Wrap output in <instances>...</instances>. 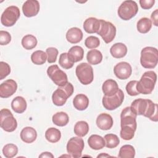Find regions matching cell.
Here are the masks:
<instances>
[{"label": "cell", "instance_id": "6da1fadb", "mask_svg": "<svg viewBox=\"0 0 158 158\" xmlns=\"http://www.w3.org/2000/svg\"><path fill=\"white\" fill-rule=\"evenodd\" d=\"M136 115L131 110L130 107H125L120 114V137L124 140L133 138L136 130Z\"/></svg>", "mask_w": 158, "mask_h": 158}, {"label": "cell", "instance_id": "7a4b0ae2", "mask_svg": "<svg viewBox=\"0 0 158 158\" xmlns=\"http://www.w3.org/2000/svg\"><path fill=\"white\" fill-rule=\"evenodd\" d=\"M130 108L136 115H143L154 122L158 120L157 104L150 99H136L131 102Z\"/></svg>", "mask_w": 158, "mask_h": 158}, {"label": "cell", "instance_id": "3957f363", "mask_svg": "<svg viewBox=\"0 0 158 158\" xmlns=\"http://www.w3.org/2000/svg\"><path fill=\"white\" fill-rule=\"evenodd\" d=\"M157 81V75L155 72L149 70L144 72L136 85L139 93L149 94L153 91Z\"/></svg>", "mask_w": 158, "mask_h": 158}, {"label": "cell", "instance_id": "277c9868", "mask_svg": "<svg viewBox=\"0 0 158 158\" xmlns=\"http://www.w3.org/2000/svg\"><path fill=\"white\" fill-rule=\"evenodd\" d=\"M158 62V51L156 48L148 46L141 51L140 63L145 69H153Z\"/></svg>", "mask_w": 158, "mask_h": 158}, {"label": "cell", "instance_id": "5b68a950", "mask_svg": "<svg viewBox=\"0 0 158 158\" xmlns=\"http://www.w3.org/2000/svg\"><path fill=\"white\" fill-rule=\"evenodd\" d=\"M74 88L72 84L67 82L62 86H59L52 95V101L54 105L62 106L64 105L68 99L73 93Z\"/></svg>", "mask_w": 158, "mask_h": 158}, {"label": "cell", "instance_id": "8992f818", "mask_svg": "<svg viewBox=\"0 0 158 158\" xmlns=\"http://www.w3.org/2000/svg\"><path fill=\"white\" fill-rule=\"evenodd\" d=\"M138 11L137 3L134 1L128 0L123 1L119 6L117 13L120 19L123 20H129L135 17Z\"/></svg>", "mask_w": 158, "mask_h": 158}, {"label": "cell", "instance_id": "52a82bcc", "mask_svg": "<svg viewBox=\"0 0 158 158\" xmlns=\"http://www.w3.org/2000/svg\"><path fill=\"white\" fill-rule=\"evenodd\" d=\"M75 73L80 83L84 85L90 84L93 80V69L91 65L88 63L83 62L78 65L75 69Z\"/></svg>", "mask_w": 158, "mask_h": 158}, {"label": "cell", "instance_id": "ba28073f", "mask_svg": "<svg viewBox=\"0 0 158 158\" xmlns=\"http://www.w3.org/2000/svg\"><path fill=\"white\" fill-rule=\"evenodd\" d=\"M20 12L18 7L10 6L7 7L1 17V23L5 27H12L20 17Z\"/></svg>", "mask_w": 158, "mask_h": 158}, {"label": "cell", "instance_id": "9c48e42d", "mask_svg": "<svg viewBox=\"0 0 158 158\" xmlns=\"http://www.w3.org/2000/svg\"><path fill=\"white\" fill-rule=\"evenodd\" d=\"M100 28L97 34L101 36L106 43H110L115 37L116 28L110 22L100 19Z\"/></svg>", "mask_w": 158, "mask_h": 158}, {"label": "cell", "instance_id": "30bf717a", "mask_svg": "<svg viewBox=\"0 0 158 158\" xmlns=\"http://www.w3.org/2000/svg\"><path fill=\"white\" fill-rule=\"evenodd\" d=\"M1 128L7 132L14 131L17 127V122L12 112L7 109H2L0 112Z\"/></svg>", "mask_w": 158, "mask_h": 158}, {"label": "cell", "instance_id": "8fae6325", "mask_svg": "<svg viewBox=\"0 0 158 158\" xmlns=\"http://www.w3.org/2000/svg\"><path fill=\"white\" fill-rule=\"evenodd\" d=\"M124 99V93L122 89H118V91L111 96H104L102 98V105L105 109L109 110H115L121 106Z\"/></svg>", "mask_w": 158, "mask_h": 158}, {"label": "cell", "instance_id": "7c38bea8", "mask_svg": "<svg viewBox=\"0 0 158 158\" xmlns=\"http://www.w3.org/2000/svg\"><path fill=\"white\" fill-rule=\"evenodd\" d=\"M47 73L51 80L59 86H62L68 82L66 73L60 70L57 65L49 66L47 69Z\"/></svg>", "mask_w": 158, "mask_h": 158}, {"label": "cell", "instance_id": "4fadbf2b", "mask_svg": "<svg viewBox=\"0 0 158 158\" xmlns=\"http://www.w3.org/2000/svg\"><path fill=\"white\" fill-rule=\"evenodd\" d=\"M84 141L82 138L78 137L71 138L67 144V151L73 157H80L84 148Z\"/></svg>", "mask_w": 158, "mask_h": 158}, {"label": "cell", "instance_id": "5bb4252c", "mask_svg": "<svg viewBox=\"0 0 158 158\" xmlns=\"http://www.w3.org/2000/svg\"><path fill=\"white\" fill-rule=\"evenodd\" d=\"M114 72L118 79L126 80L131 76L132 68L129 63L127 62H120L114 66Z\"/></svg>", "mask_w": 158, "mask_h": 158}, {"label": "cell", "instance_id": "9a60e30c", "mask_svg": "<svg viewBox=\"0 0 158 158\" xmlns=\"http://www.w3.org/2000/svg\"><path fill=\"white\" fill-rule=\"evenodd\" d=\"M17 84L12 79H9L2 82L0 85V97L7 98L12 96L17 91Z\"/></svg>", "mask_w": 158, "mask_h": 158}, {"label": "cell", "instance_id": "2e32d148", "mask_svg": "<svg viewBox=\"0 0 158 158\" xmlns=\"http://www.w3.org/2000/svg\"><path fill=\"white\" fill-rule=\"evenodd\" d=\"M22 11L27 17L36 15L40 11V3L36 0L26 1L22 6Z\"/></svg>", "mask_w": 158, "mask_h": 158}, {"label": "cell", "instance_id": "e0dca14e", "mask_svg": "<svg viewBox=\"0 0 158 158\" xmlns=\"http://www.w3.org/2000/svg\"><path fill=\"white\" fill-rule=\"evenodd\" d=\"M96 123L99 129L108 130L112 128L114 122L110 115L107 113H101L97 117Z\"/></svg>", "mask_w": 158, "mask_h": 158}, {"label": "cell", "instance_id": "ac0fdd59", "mask_svg": "<svg viewBox=\"0 0 158 158\" xmlns=\"http://www.w3.org/2000/svg\"><path fill=\"white\" fill-rule=\"evenodd\" d=\"M100 19L89 17L83 23V29L88 33H97L100 28Z\"/></svg>", "mask_w": 158, "mask_h": 158}, {"label": "cell", "instance_id": "d6986e66", "mask_svg": "<svg viewBox=\"0 0 158 158\" xmlns=\"http://www.w3.org/2000/svg\"><path fill=\"white\" fill-rule=\"evenodd\" d=\"M119 88L117 83L112 79L106 80L102 86V90L104 96H111L115 94L118 90Z\"/></svg>", "mask_w": 158, "mask_h": 158}, {"label": "cell", "instance_id": "ffe728a7", "mask_svg": "<svg viewBox=\"0 0 158 158\" xmlns=\"http://www.w3.org/2000/svg\"><path fill=\"white\" fill-rule=\"evenodd\" d=\"M37 137V132L35 128L31 127L23 128L20 132L21 139L26 143H31L35 141Z\"/></svg>", "mask_w": 158, "mask_h": 158}, {"label": "cell", "instance_id": "44dd1931", "mask_svg": "<svg viewBox=\"0 0 158 158\" xmlns=\"http://www.w3.org/2000/svg\"><path fill=\"white\" fill-rule=\"evenodd\" d=\"M83 38L82 31L77 27H72L68 30L66 33L67 40L72 43L76 44L79 43Z\"/></svg>", "mask_w": 158, "mask_h": 158}, {"label": "cell", "instance_id": "7402d4cb", "mask_svg": "<svg viewBox=\"0 0 158 158\" xmlns=\"http://www.w3.org/2000/svg\"><path fill=\"white\" fill-rule=\"evenodd\" d=\"M110 52L114 58H122L125 57L127 53V47L123 43H117L111 46Z\"/></svg>", "mask_w": 158, "mask_h": 158}, {"label": "cell", "instance_id": "603a6c76", "mask_svg": "<svg viewBox=\"0 0 158 158\" xmlns=\"http://www.w3.org/2000/svg\"><path fill=\"white\" fill-rule=\"evenodd\" d=\"M73 104L77 110H84L88 107L89 99L84 94H78L74 98Z\"/></svg>", "mask_w": 158, "mask_h": 158}, {"label": "cell", "instance_id": "cb8c5ba5", "mask_svg": "<svg viewBox=\"0 0 158 158\" xmlns=\"http://www.w3.org/2000/svg\"><path fill=\"white\" fill-rule=\"evenodd\" d=\"M88 143L89 146L94 150L101 149L105 146L104 138L98 135H91L88 139Z\"/></svg>", "mask_w": 158, "mask_h": 158}, {"label": "cell", "instance_id": "d4e9b609", "mask_svg": "<svg viewBox=\"0 0 158 158\" xmlns=\"http://www.w3.org/2000/svg\"><path fill=\"white\" fill-rule=\"evenodd\" d=\"M27 101L22 96L15 97L11 102V107L12 110L18 114H22L27 109Z\"/></svg>", "mask_w": 158, "mask_h": 158}, {"label": "cell", "instance_id": "484cf974", "mask_svg": "<svg viewBox=\"0 0 158 158\" xmlns=\"http://www.w3.org/2000/svg\"><path fill=\"white\" fill-rule=\"evenodd\" d=\"M86 59L89 64L97 65L102 60V53L97 49H91L87 52Z\"/></svg>", "mask_w": 158, "mask_h": 158}, {"label": "cell", "instance_id": "4316f807", "mask_svg": "<svg viewBox=\"0 0 158 158\" xmlns=\"http://www.w3.org/2000/svg\"><path fill=\"white\" fill-rule=\"evenodd\" d=\"M52 120L56 125L64 127L69 123V117L67 113L64 112H58L53 115Z\"/></svg>", "mask_w": 158, "mask_h": 158}, {"label": "cell", "instance_id": "83f0119b", "mask_svg": "<svg viewBox=\"0 0 158 158\" xmlns=\"http://www.w3.org/2000/svg\"><path fill=\"white\" fill-rule=\"evenodd\" d=\"M68 54L74 62H77L83 59L84 50L81 46H74L69 50Z\"/></svg>", "mask_w": 158, "mask_h": 158}, {"label": "cell", "instance_id": "f1b7e54d", "mask_svg": "<svg viewBox=\"0 0 158 158\" xmlns=\"http://www.w3.org/2000/svg\"><path fill=\"white\" fill-rule=\"evenodd\" d=\"M45 138L49 142L55 143L60 140L61 138V133L59 130L51 127L46 131Z\"/></svg>", "mask_w": 158, "mask_h": 158}, {"label": "cell", "instance_id": "f546056e", "mask_svg": "<svg viewBox=\"0 0 158 158\" xmlns=\"http://www.w3.org/2000/svg\"><path fill=\"white\" fill-rule=\"evenodd\" d=\"M89 131L88 123L85 121H78L74 126V133L80 137L86 136Z\"/></svg>", "mask_w": 158, "mask_h": 158}, {"label": "cell", "instance_id": "4dcf8cb0", "mask_svg": "<svg viewBox=\"0 0 158 158\" xmlns=\"http://www.w3.org/2000/svg\"><path fill=\"white\" fill-rule=\"evenodd\" d=\"M152 27L151 20L147 17H143L140 19L138 22L136 28L138 31L141 33H146L150 31Z\"/></svg>", "mask_w": 158, "mask_h": 158}, {"label": "cell", "instance_id": "1f68e13d", "mask_svg": "<svg viewBox=\"0 0 158 158\" xmlns=\"http://www.w3.org/2000/svg\"><path fill=\"white\" fill-rule=\"evenodd\" d=\"M22 45L27 50H30L35 48L37 44L36 38L32 35H27L22 39Z\"/></svg>", "mask_w": 158, "mask_h": 158}, {"label": "cell", "instance_id": "d6a6232c", "mask_svg": "<svg viewBox=\"0 0 158 158\" xmlns=\"http://www.w3.org/2000/svg\"><path fill=\"white\" fill-rule=\"evenodd\" d=\"M135 156V150L133 146L130 144H125L120 148L118 157L120 158H133Z\"/></svg>", "mask_w": 158, "mask_h": 158}, {"label": "cell", "instance_id": "836d02e7", "mask_svg": "<svg viewBox=\"0 0 158 158\" xmlns=\"http://www.w3.org/2000/svg\"><path fill=\"white\" fill-rule=\"evenodd\" d=\"M47 59V54L41 50H38L33 52L31 56L32 62L36 65H42L44 64Z\"/></svg>", "mask_w": 158, "mask_h": 158}, {"label": "cell", "instance_id": "e575fe53", "mask_svg": "<svg viewBox=\"0 0 158 158\" xmlns=\"http://www.w3.org/2000/svg\"><path fill=\"white\" fill-rule=\"evenodd\" d=\"M104 138L105 140V146L107 148H115L119 144L120 139L116 135L112 133L107 134L104 136Z\"/></svg>", "mask_w": 158, "mask_h": 158}, {"label": "cell", "instance_id": "d590c367", "mask_svg": "<svg viewBox=\"0 0 158 158\" xmlns=\"http://www.w3.org/2000/svg\"><path fill=\"white\" fill-rule=\"evenodd\" d=\"M74 62L69 56L68 53L64 52L62 53L59 56V64L64 69H71L74 64Z\"/></svg>", "mask_w": 158, "mask_h": 158}, {"label": "cell", "instance_id": "8d00e7d4", "mask_svg": "<svg viewBox=\"0 0 158 158\" xmlns=\"http://www.w3.org/2000/svg\"><path fill=\"white\" fill-rule=\"evenodd\" d=\"M18 152V148L14 144L9 143L6 144L2 148L3 155L6 158H12L15 157Z\"/></svg>", "mask_w": 158, "mask_h": 158}, {"label": "cell", "instance_id": "74e56055", "mask_svg": "<svg viewBox=\"0 0 158 158\" xmlns=\"http://www.w3.org/2000/svg\"><path fill=\"white\" fill-rule=\"evenodd\" d=\"M85 44L89 49H94L98 48L100 44L99 39L94 36H89L85 40Z\"/></svg>", "mask_w": 158, "mask_h": 158}, {"label": "cell", "instance_id": "f35d334b", "mask_svg": "<svg viewBox=\"0 0 158 158\" xmlns=\"http://www.w3.org/2000/svg\"><path fill=\"white\" fill-rule=\"evenodd\" d=\"M138 83L137 80H131L129 81L126 85V91L127 93L131 96H137L139 94V92L137 91L136 85Z\"/></svg>", "mask_w": 158, "mask_h": 158}, {"label": "cell", "instance_id": "ab89813d", "mask_svg": "<svg viewBox=\"0 0 158 158\" xmlns=\"http://www.w3.org/2000/svg\"><path fill=\"white\" fill-rule=\"evenodd\" d=\"M46 53L48 55V62L49 63H54L56 61L58 50L54 47H49L46 49Z\"/></svg>", "mask_w": 158, "mask_h": 158}, {"label": "cell", "instance_id": "60d3db41", "mask_svg": "<svg viewBox=\"0 0 158 158\" xmlns=\"http://www.w3.org/2000/svg\"><path fill=\"white\" fill-rule=\"evenodd\" d=\"M10 72V67L9 65L3 61L0 62V80H3Z\"/></svg>", "mask_w": 158, "mask_h": 158}, {"label": "cell", "instance_id": "b9f144b4", "mask_svg": "<svg viewBox=\"0 0 158 158\" xmlns=\"http://www.w3.org/2000/svg\"><path fill=\"white\" fill-rule=\"evenodd\" d=\"M11 41V35L8 31L1 30L0 31V44L7 45Z\"/></svg>", "mask_w": 158, "mask_h": 158}, {"label": "cell", "instance_id": "7bdbcfd3", "mask_svg": "<svg viewBox=\"0 0 158 158\" xmlns=\"http://www.w3.org/2000/svg\"><path fill=\"white\" fill-rule=\"evenodd\" d=\"M139 4L143 9H151L155 3V0H140Z\"/></svg>", "mask_w": 158, "mask_h": 158}, {"label": "cell", "instance_id": "ee69618b", "mask_svg": "<svg viewBox=\"0 0 158 158\" xmlns=\"http://www.w3.org/2000/svg\"><path fill=\"white\" fill-rule=\"evenodd\" d=\"M151 18L153 25L157 27L158 25V9H156L154 11H153L151 15Z\"/></svg>", "mask_w": 158, "mask_h": 158}, {"label": "cell", "instance_id": "f6af8a7d", "mask_svg": "<svg viewBox=\"0 0 158 158\" xmlns=\"http://www.w3.org/2000/svg\"><path fill=\"white\" fill-rule=\"evenodd\" d=\"M39 157H51V158H53L54 156L51 152H42L41 154H40L39 156Z\"/></svg>", "mask_w": 158, "mask_h": 158}, {"label": "cell", "instance_id": "bcb514c9", "mask_svg": "<svg viewBox=\"0 0 158 158\" xmlns=\"http://www.w3.org/2000/svg\"><path fill=\"white\" fill-rule=\"evenodd\" d=\"M110 157V156L108 155V154H106V153H101V154L98 155L97 157Z\"/></svg>", "mask_w": 158, "mask_h": 158}]
</instances>
